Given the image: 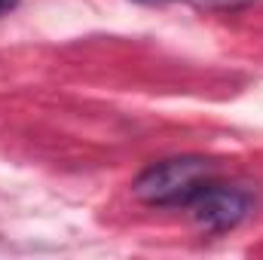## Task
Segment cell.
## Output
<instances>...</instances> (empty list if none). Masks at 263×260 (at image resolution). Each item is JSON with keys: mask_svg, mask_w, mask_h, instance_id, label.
Listing matches in <instances>:
<instances>
[{"mask_svg": "<svg viewBox=\"0 0 263 260\" xmlns=\"http://www.w3.org/2000/svg\"><path fill=\"white\" fill-rule=\"evenodd\" d=\"M138 3H165V0H138Z\"/></svg>", "mask_w": 263, "mask_h": 260, "instance_id": "obj_5", "label": "cell"}, {"mask_svg": "<svg viewBox=\"0 0 263 260\" xmlns=\"http://www.w3.org/2000/svg\"><path fill=\"white\" fill-rule=\"evenodd\" d=\"M214 181V162L202 156H178L162 159L150 165L132 187L144 205H162V208H184L193 196Z\"/></svg>", "mask_w": 263, "mask_h": 260, "instance_id": "obj_1", "label": "cell"}, {"mask_svg": "<svg viewBox=\"0 0 263 260\" xmlns=\"http://www.w3.org/2000/svg\"><path fill=\"white\" fill-rule=\"evenodd\" d=\"M193 3L202 6V9H211V12H233V9L248 6L251 0H193Z\"/></svg>", "mask_w": 263, "mask_h": 260, "instance_id": "obj_3", "label": "cell"}, {"mask_svg": "<svg viewBox=\"0 0 263 260\" xmlns=\"http://www.w3.org/2000/svg\"><path fill=\"white\" fill-rule=\"evenodd\" d=\"M184 208L190 211V217L196 220L202 230L227 233V230H233V227H239L245 220V214L251 211V196L236 190V187L208 181Z\"/></svg>", "mask_w": 263, "mask_h": 260, "instance_id": "obj_2", "label": "cell"}, {"mask_svg": "<svg viewBox=\"0 0 263 260\" xmlns=\"http://www.w3.org/2000/svg\"><path fill=\"white\" fill-rule=\"evenodd\" d=\"M15 3H18V0H0V15H3V12H9Z\"/></svg>", "mask_w": 263, "mask_h": 260, "instance_id": "obj_4", "label": "cell"}]
</instances>
